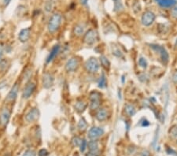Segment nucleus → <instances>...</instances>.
I'll return each instance as SVG.
<instances>
[{"mask_svg": "<svg viewBox=\"0 0 177 156\" xmlns=\"http://www.w3.org/2000/svg\"><path fill=\"white\" fill-rule=\"evenodd\" d=\"M61 21H62V17H61V14H58V13L53 14L49 20V22H48V31L50 33H54V32H56L61 25Z\"/></svg>", "mask_w": 177, "mask_h": 156, "instance_id": "nucleus-1", "label": "nucleus"}, {"mask_svg": "<svg viewBox=\"0 0 177 156\" xmlns=\"http://www.w3.org/2000/svg\"><path fill=\"white\" fill-rule=\"evenodd\" d=\"M85 69L87 72L94 73L99 69V62L96 58H91L85 62Z\"/></svg>", "mask_w": 177, "mask_h": 156, "instance_id": "nucleus-2", "label": "nucleus"}, {"mask_svg": "<svg viewBox=\"0 0 177 156\" xmlns=\"http://www.w3.org/2000/svg\"><path fill=\"white\" fill-rule=\"evenodd\" d=\"M98 40V33L95 29H89L84 36V42L88 45L95 43Z\"/></svg>", "mask_w": 177, "mask_h": 156, "instance_id": "nucleus-3", "label": "nucleus"}, {"mask_svg": "<svg viewBox=\"0 0 177 156\" xmlns=\"http://www.w3.org/2000/svg\"><path fill=\"white\" fill-rule=\"evenodd\" d=\"M150 48L154 49V51H156L157 52H158L160 54V56H161V59L162 60L164 63L166 64L168 62V59H169V56H168V54L167 51L165 50V48L161 47V46L159 45H155V44H151L150 45Z\"/></svg>", "mask_w": 177, "mask_h": 156, "instance_id": "nucleus-4", "label": "nucleus"}, {"mask_svg": "<svg viewBox=\"0 0 177 156\" xmlns=\"http://www.w3.org/2000/svg\"><path fill=\"white\" fill-rule=\"evenodd\" d=\"M155 18H156V16L153 12L146 11L143 13V16H142V23L145 26H150L154 23Z\"/></svg>", "mask_w": 177, "mask_h": 156, "instance_id": "nucleus-5", "label": "nucleus"}, {"mask_svg": "<svg viewBox=\"0 0 177 156\" xmlns=\"http://www.w3.org/2000/svg\"><path fill=\"white\" fill-rule=\"evenodd\" d=\"M11 116V111L8 108H4L0 114V125L5 126L9 122Z\"/></svg>", "mask_w": 177, "mask_h": 156, "instance_id": "nucleus-6", "label": "nucleus"}, {"mask_svg": "<svg viewBox=\"0 0 177 156\" xmlns=\"http://www.w3.org/2000/svg\"><path fill=\"white\" fill-rule=\"evenodd\" d=\"M104 134V129L100 127H92L88 132V137L91 140H95Z\"/></svg>", "mask_w": 177, "mask_h": 156, "instance_id": "nucleus-7", "label": "nucleus"}, {"mask_svg": "<svg viewBox=\"0 0 177 156\" xmlns=\"http://www.w3.org/2000/svg\"><path fill=\"white\" fill-rule=\"evenodd\" d=\"M79 67V61L76 58H71L66 64V70L67 72L76 71Z\"/></svg>", "mask_w": 177, "mask_h": 156, "instance_id": "nucleus-8", "label": "nucleus"}, {"mask_svg": "<svg viewBox=\"0 0 177 156\" xmlns=\"http://www.w3.org/2000/svg\"><path fill=\"white\" fill-rule=\"evenodd\" d=\"M39 111L37 108L31 109L25 116V120L28 122H33L39 118Z\"/></svg>", "mask_w": 177, "mask_h": 156, "instance_id": "nucleus-9", "label": "nucleus"}, {"mask_svg": "<svg viewBox=\"0 0 177 156\" xmlns=\"http://www.w3.org/2000/svg\"><path fill=\"white\" fill-rule=\"evenodd\" d=\"M54 76L50 73H46L43 75V85L45 88H50L54 84Z\"/></svg>", "mask_w": 177, "mask_h": 156, "instance_id": "nucleus-10", "label": "nucleus"}, {"mask_svg": "<svg viewBox=\"0 0 177 156\" xmlns=\"http://www.w3.org/2000/svg\"><path fill=\"white\" fill-rule=\"evenodd\" d=\"M35 89H36V84L32 82H29L27 85L25 86L23 91L22 96L24 99H28L31 95L33 94Z\"/></svg>", "mask_w": 177, "mask_h": 156, "instance_id": "nucleus-11", "label": "nucleus"}, {"mask_svg": "<svg viewBox=\"0 0 177 156\" xmlns=\"http://www.w3.org/2000/svg\"><path fill=\"white\" fill-rule=\"evenodd\" d=\"M30 36H31V28L24 29H22L19 32V40H20L21 43H25V42H27V41L29 40Z\"/></svg>", "mask_w": 177, "mask_h": 156, "instance_id": "nucleus-12", "label": "nucleus"}, {"mask_svg": "<svg viewBox=\"0 0 177 156\" xmlns=\"http://www.w3.org/2000/svg\"><path fill=\"white\" fill-rule=\"evenodd\" d=\"M19 91V85L17 84H15L11 88V90L9 91L8 95L7 96V101L8 102H12L14 100H16L17 96V93Z\"/></svg>", "mask_w": 177, "mask_h": 156, "instance_id": "nucleus-13", "label": "nucleus"}, {"mask_svg": "<svg viewBox=\"0 0 177 156\" xmlns=\"http://www.w3.org/2000/svg\"><path fill=\"white\" fill-rule=\"evenodd\" d=\"M108 117V112H107L106 109L105 108H102L99 109L98 111H97V113H96L95 118L99 122H103Z\"/></svg>", "mask_w": 177, "mask_h": 156, "instance_id": "nucleus-14", "label": "nucleus"}, {"mask_svg": "<svg viewBox=\"0 0 177 156\" xmlns=\"http://www.w3.org/2000/svg\"><path fill=\"white\" fill-rule=\"evenodd\" d=\"M155 1L157 2L159 6L165 8L173 7L176 3V0H155Z\"/></svg>", "mask_w": 177, "mask_h": 156, "instance_id": "nucleus-15", "label": "nucleus"}, {"mask_svg": "<svg viewBox=\"0 0 177 156\" xmlns=\"http://www.w3.org/2000/svg\"><path fill=\"white\" fill-rule=\"evenodd\" d=\"M59 51H60V46L55 45V47L52 48V50H51V51H50L49 56L47 57V62H50L52 61L53 59L57 56V54H58Z\"/></svg>", "mask_w": 177, "mask_h": 156, "instance_id": "nucleus-16", "label": "nucleus"}, {"mask_svg": "<svg viewBox=\"0 0 177 156\" xmlns=\"http://www.w3.org/2000/svg\"><path fill=\"white\" fill-rule=\"evenodd\" d=\"M87 104L84 102V101H83V100H78L77 102L76 103L74 107H75L76 111H77V112L82 113L87 108Z\"/></svg>", "mask_w": 177, "mask_h": 156, "instance_id": "nucleus-17", "label": "nucleus"}, {"mask_svg": "<svg viewBox=\"0 0 177 156\" xmlns=\"http://www.w3.org/2000/svg\"><path fill=\"white\" fill-rule=\"evenodd\" d=\"M88 149L90 152H96L98 151V144L97 141H95V140H91V141H89L87 143V146Z\"/></svg>", "mask_w": 177, "mask_h": 156, "instance_id": "nucleus-18", "label": "nucleus"}, {"mask_svg": "<svg viewBox=\"0 0 177 156\" xmlns=\"http://www.w3.org/2000/svg\"><path fill=\"white\" fill-rule=\"evenodd\" d=\"M125 112L129 117H132V116H134L135 114L136 111H135V106L133 105L127 104L125 106Z\"/></svg>", "mask_w": 177, "mask_h": 156, "instance_id": "nucleus-19", "label": "nucleus"}, {"mask_svg": "<svg viewBox=\"0 0 177 156\" xmlns=\"http://www.w3.org/2000/svg\"><path fill=\"white\" fill-rule=\"evenodd\" d=\"M78 129L79 132H85L87 129V123L86 120L84 118H81L78 122Z\"/></svg>", "mask_w": 177, "mask_h": 156, "instance_id": "nucleus-20", "label": "nucleus"}, {"mask_svg": "<svg viewBox=\"0 0 177 156\" xmlns=\"http://www.w3.org/2000/svg\"><path fill=\"white\" fill-rule=\"evenodd\" d=\"M73 32L76 36H80L84 34V28L82 25H76L73 29Z\"/></svg>", "mask_w": 177, "mask_h": 156, "instance_id": "nucleus-21", "label": "nucleus"}, {"mask_svg": "<svg viewBox=\"0 0 177 156\" xmlns=\"http://www.w3.org/2000/svg\"><path fill=\"white\" fill-rule=\"evenodd\" d=\"M114 12H120L123 10L124 6L121 2V0H114Z\"/></svg>", "mask_w": 177, "mask_h": 156, "instance_id": "nucleus-22", "label": "nucleus"}, {"mask_svg": "<svg viewBox=\"0 0 177 156\" xmlns=\"http://www.w3.org/2000/svg\"><path fill=\"white\" fill-rule=\"evenodd\" d=\"M100 62H101V64H102V66L104 67L105 69H109L110 67V62L108 60L106 57L104 56V55H102V56L100 57Z\"/></svg>", "mask_w": 177, "mask_h": 156, "instance_id": "nucleus-23", "label": "nucleus"}, {"mask_svg": "<svg viewBox=\"0 0 177 156\" xmlns=\"http://www.w3.org/2000/svg\"><path fill=\"white\" fill-rule=\"evenodd\" d=\"M101 104V100H91V103H90V108L92 111L97 110L100 106Z\"/></svg>", "mask_w": 177, "mask_h": 156, "instance_id": "nucleus-24", "label": "nucleus"}, {"mask_svg": "<svg viewBox=\"0 0 177 156\" xmlns=\"http://www.w3.org/2000/svg\"><path fill=\"white\" fill-rule=\"evenodd\" d=\"M106 86V78L104 73H102V76L100 77L99 81H98V88H103Z\"/></svg>", "mask_w": 177, "mask_h": 156, "instance_id": "nucleus-25", "label": "nucleus"}, {"mask_svg": "<svg viewBox=\"0 0 177 156\" xmlns=\"http://www.w3.org/2000/svg\"><path fill=\"white\" fill-rule=\"evenodd\" d=\"M82 140L78 136H74L73 139H72V144H73V147H79L80 144H81Z\"/></svg>", "mask_w": 177, "mask_h": 156, "instance_id": "nucleus-26", "label": "nucleus"}, {"mask_svg": "<svg viewBox=\"0 0 177 156\" xmlns=\"http://www.w3.org/2000/svg\"><path fill=\"white\" fill-rule=\"evenodd\" d=\"M101 100V94L98 92H91L90 93V100Z\"/></svg>", "mask_w": 177, "mask_h": 156, "instance_id": "nucleus-27", "label": "nucleus"}, {"mask_svg": "<svg viewBox=\"0 0 177 156\" xmlns=\"http://www.w3.org/2000/svg\"><path fill=\"white\" fill-rule=\"evenodd\" d=\"M169 135L172 137H177V125H174L171 127V129H169Z\"/></svg>", "mask_w": 177, "mask_h": 156, "instance_id": "nucleus-28", "label": "nucleus"}, {"mask_svg": "<svg viewBox=\"0 0 177 156\" xmlns=\"http://www.w3.org/2000/svg\"><path fill=\"white\" fill-rule=\"evenodd\" d=\"M8 60L7 59H1L0 60V70H4L8 66Z\"/></svg>", "mask_w": 177, "mask_h": 156, "instance_id": "nucleus-29", "label": "nucleus"}, {"mask_svg": "<svg viewBox=\"0 0 177 156\" xmlns=\"http://www.w3.org/2000/svg\"><path fill=\"white\" fill-rule=\"evenodd\" d=\"M138 64H139V66L143 69H146L147 67V62L146 60L144 58H140L139 60H138Z\"/></svg>", "mask_w": 177, "mask_h": 156, "instance_id": "nucleus-30", "label": "nucleus"}, {"mask_svg": "<svg viewBox=\"0 0 177 156\" xmlns=\"http://www.w3.org/2000/svg\"><path fill=\"white\" fill-rule=\"evenodd\" d=\"M87 142L86 141V140H82L81 144L79 146V150L80 152H84L87 148Z\"/></svg>", "mask_w": 177, "mask_h": 156, "instance_id": "nucleus-31", "label": "nucleus"}, {"mask_svg": "<svg viewBox=\"0 0 177 156\" xmlns=\"http://www.w3.org/2000/svg\"><path fill=\"white\" fill-rule=\"evenodd\" d=\"M22 156H36V153L33 150H27Z\"/></svg>", "mask_w": 177, "mask_h": 156, "instance_id": "nucleus-32", "label": "nucleus"}, {"mask_svg": "<svg viewBox=\"0 0 177 156\" xmlns=\"http://www.w3.org/2000/svg\"><path fill=\"white\" fill-rule=\"evenodd\" d=\"M49 153H48L47 150V149H41L39 150V153H38V155L39 156H48Z\"/></svg>", "mask_w": 177, "mask_h": 156, "instance_id": "nucleus-33", "label": "nucleus"}, {"mask_svg": "<svg viewBox=\"0 0 177 156\" xmlns=\"http://www.w3.org/2000/svg\"><path fill=\"white\" fill-rule=\"evenodd\" d=\"M99 151H96V152H90L86 155V156H99Z\"/></svg>", "mask_w": 177, "mask_h": 156, "instance_id": "nucleus-34", "label": "nucleus"}, {"mask_svg": "<svg viewBox=\"0 0 177 156\" xmlns=\"http://www.w3.org/2000/svg\"><path fill=\"white\" fill-rule=\"evenodd\" d=\"M171 15H172L173 18L177 19V7H175V8H173V9L171 10Z\"/></svg>", "mask_w": 177, "mask_h": 156, "instance_id": "nucleus-35", "label": "nucleus"}, {"mask_svg": "<svg viewBox=\"0 0 177 156\" xmlns=\"http://www.w3.org/2000/svg\"><path fill=\"white\" fill-rule=\"evenodd\" d=\"M139 156H150V152L147 151V150H143L140 152Z\"/></svg>", "mask_w": 177, "mask_h": 156, "instance_id": "nucleus-36", "label": "nucleus"}, {"mask_svg": "<svg viewBox=\"0 0 177 156\" xmlns=\"http://www.w3.org/2000/svg\"><path fill=\"white\" fill-rule=\"evenodd\" d=\"M173 81L174 83L177 84V72H176L173 76Z\"/></svg>", "mask_w": 177, "mask_h": 156, "instance_id": "nucleus-37", "label": "nucleus"}, {"mask_svg": "<svg viewBox=\"0 0 177 156\" xmlns=\"http://www.w3.org/2000/svg\"><path fill=\"white\" fill-rule=\"evenodd\" d=\"M11 2V0H3V4H4L5 7H7L9 4V2Z\"/></svg>", "mask_w": 177, "mask_h": 156, "instance_id": "nucleus-38", "label": "nucleus"}, {"mask_svg": "<svg viewBox=\"0 0 177 156\" xmlns=\"http://www.w3.org/2000/svg\"><path fill=\"white\" fill-rule=\"evenodd\" d=\"M2 53H3V47H2V45L1 44V45H0V60H1V58H2Z\"/></svg>", "mask_w": 177, "mask_h": 156, "instance_id": "nucleus-39", "label": "nucleus"}, {"mask_svg": "<svg viewBox=\"0 0 177 156\" xmlns=\"http://www.w3.org/2000/svg\"><path fill=\"white\" fill-rule=\"evenodd\" d=\"M150 125L149 122L146 120H145L144 122H143V124H142V125H143V126H147V125Z\"/></svg>", "mask_w": 177, "mask_h": 156, "instance_id": "nucleus-40", "label": "nucleus"}, {"mask_svg": "<svg viewBox=\"0 0 177 156\" xmlns=\"http://www.w3.org/2000/svg\"><path fill=\"white\" fill-rule=\"evenodd\" d=\"M79 1H80V2H81V4L86 5L87 2V1H88V0H79Z\"/></svg>", "mask_w": 177, "mask_h": 156, "instance_id": "nucleus-41", "label": "nucleus"}, {"mask_svg": "<svg viewBox=\"0 0 177 156\" xmlns=\"http://www.w3.org/2000/svg\"><path fill=\"white\" fill-rule=\"evenodd\" d=\"M48 1H50V2H52L53 4L55 5V3H56V2H58L59 0H48Z\"/></svg>", "mask_w": 177, "mask_h": 156, "instance_id": "nucleus-42", "label": "nucleus"}]
</instances>
